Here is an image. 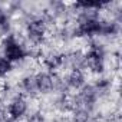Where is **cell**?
Masks as SVG:
<instances>
[{
	"instance_id": "13",
	"label": "cell",
	"mask_w": 122,
	"mask_h": 122,
	"mask_svg": "<svg viewBox=\"0 0 122 122\" xmlns=\"http://www.w3.org/2000/svg\"><path fill=\"white\" fill-rule=\"evenodd\" d=\"M9 119H7V112H6V109L0 105V122H7Z\"/></svg>"
},
{
	"instance_id": "5",
	"label": "cell",
	"mask_w": 122,
	"mask_h": 122,
	"mask_svg": "<svg viewBox=\"0 0 122 122\" xmlns=\"http://www.w3.org/2000/svg\"><path fill=\"white\" fill-rule=\"evenodd\" d=\"M35 78H36V86H37L39 95H47L53 92L62 82V81H57L56 73H50L47 71H40L35 73Z\"/></svg>"
},
{
	"instance_id": "12",
	"label": "cell",
	"mask_w": 122,
	"mask_h": 122,
	"mask_svg": "<svg viewBox=\"0 0 122 122\" xmlns=\"http://www.w3.org/2000/svg\"><path fill=\"white\" fill-rule=\"evenodd\" d=\"M25 119H26V122H46V119L40 111H35V112L27 113V116Z\"/></svg>"
},
{
	"instance_id": "6",
	"label": "cell",
	"mask_w": 122,
	"mask_h": 122,
	"mask_svg": "<svg viewBox=\"0 0 122 122\" xmlns=\"http://www.w3.org/2000/svg\"><path fill=\"white\" fill-rule=\"evenodd\" d=\"M63 85L66 89H72L75 92L81 91L86 85V76L85 72L81 69H72L68 72V75L63 79Z\"/></svg>"
},
{
	"instance_id": "10",
	"label": "cell",
	"mask_w": 122,
	"mask_h": 122,
	"mask_svg": "<svg viewBox=\"0 0 122 122\" xmlns=\"http://www.w3.org/2000/svg\"><path fill=\"white\" fill-rule=\"evenodd\" d=\"M72 122H91V112L83 109H72Z\"/></svg>"
},
{
	"instance_id": "4",
	"label": "cell",
	"mask_w": 122,
	"mask_h": 122,
	"mask_svg": "<svg viewBox=\"0 0 122 122\" xmlns=\"http://www.w3.org/2000/svg\"><path fill=\"white\" fill-rule=\"evenodd\" d=\"M6 112H7V119L10 122L23 121L29 113V99L23 95L13 96L7 103Z\"/></svg>"
},
{
	"instance_id": "14",
	"label": "cell",
	"mask_w": 122,
	"mask_h": 122,
	"mask_svg": "<svg viewBox=\"0 0 122 122\" xmlns=\"http://www.w3.org/2000/svg\"><path fill=\"white\" fill-rule=\"evenodd\" d=\"M111 122H115V121H111Z\"/></svg>"
},
{
	"instance_id": "9",
	"label": "cell",
	"mask_w": 122,
	"mask_h": 122,
	"mask_svg": "<svg viewBox=\"0 0 122 122\" xmlns=\"http://www.w3.org/2000/svg\"><path fill=\"white\" fill-rule=\"evenodd\" d=\"M12 71H13V63L9 62V60L0 53V79L6 78Z\"/></svg>"
},
{
	"instance_id": "3",
	"label": "cell",
	"mask_w": 122,
	"mask_h": 122,
	"mask_svg": "<svg viewBox=\"0 0 122 122\" xmlns=\"http://www.w3.org/2000/svg\"><path fill=\"white\" fill-rule=\"evenodd\" d=\"M25 35L32 45H42L47 37V23L42 17H35L26 23Z\"/></svg>"
},
{
	"instance_id": "7",
	"label": "cell",
	"mask_w": 122,
	"mask_h": 122,
	"mask_svg": "<svg viewBox=\"0 0 122 122\" xmlns=\"http://www.w3.org/2000/svg\"><path fill=\"white\" fill-rule=\"evenodd\" d=\"M19 88L22 91L20 95L26 96V98H35L39 95L37 92V86H36V78H35V73H29V75H25L20 82H19Z\"/></svg>"
},
{
	"instance_id": "11",
	"label": "cell",
	"mask_w": 122,
	"mask_h": 122,
	"mask_svg": "<svg viewBox=\"0 0 122 122\" xmlns=\"http://www.w3.org/2000/svg\"><path fill=\"white\" fill-rule=\"evenodd\" d=\"M9 15L6 13L5 9L0 7V35L3 37L7 36V32H9Z\"/></svg>"
},
{
	"instance_id": "1",
	"label": "cell",
	"mask_w": 122,
	"mask_h": 122,
	"mask_svg": "<svg viewBox=\"0 0 122 122\" xmlns=\"http://www.w3.org/2000/svg\"><path fill=\"white\" fill-rule=\"evenodd\" d=\"M85 57V69L95 73L101 75L105 71V50L102 45L96 42H91L86 52H83Z\"/></svg>"
},
{
	"instance_id": "8",
	"label": "cell",
	"mask_w": 122,
	"mask_h": 122,
	"mask_svg": "<svg viewBox=\"0 0 122 122\" xmlns=\"http://www.w3.org/2000/svg\"><path fill=\"white\" fill-rule=\"evenodd\" d=\"M118 32V25L111 20H102L101 25V35L99 36H112Z\"/></svg>"
},
{
	"instance_id": "2",
	"label": "cell",
	"mask_w": 122,
	"mask_h": 122,
	"mask_svg": "<svg viewBox=\"0 0 122 122\" xmlns=\"http://www.w3.org/2000/svg\"><path fill=\"white\" fill-rule=\"evenodd\" d=\"M2 55L9 62H12L15 65V63L23 62L29 53H27V49L19 42V39L16 36L7 35L2 39Z\"/></svg>"
}]
</instances>
